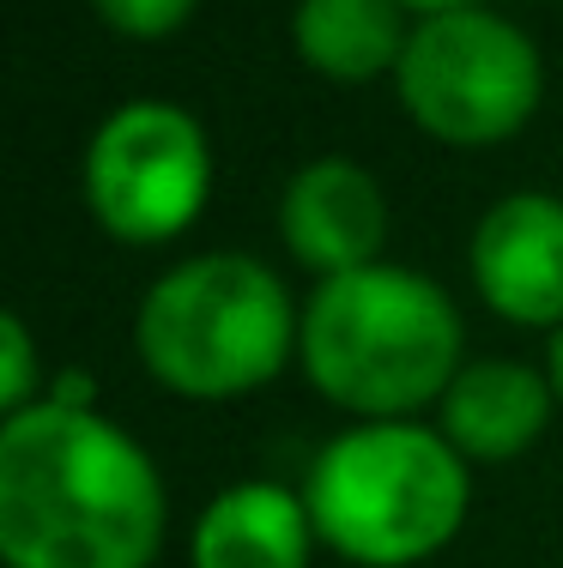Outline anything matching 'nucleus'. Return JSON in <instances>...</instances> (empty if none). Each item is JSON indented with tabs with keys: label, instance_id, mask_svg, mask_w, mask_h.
<instances>
[{
	"label": "nucleus",
	"instance_id": "obj_15",
	"mask_svg": "<svg viewBox=\"0 0 563 568\" xmlns=\"http://www.w3.org/2000/svg\"><path fill=\"white\" fill-rule=\"evenodd\" d=\"M406 12H419V19H436V12H454V7H479V0H400Z\"/></svg>",
	"mask_w": 563,
	"mask_h": 568
},
{
	"label": "nucleus",
	"instance_id": "obj_12",
	"mask_svg": "<svg viewBox=\"0 0 563 568\" xmlns=\"http://www.w3.org/2000/svg\"><path fill=\"white\" fill-rule=\"evenodd\" d=\"M98 19L110 24L115 37H133V43H164L177 37L188 19H194L200 0H91Z\"/></svg>",
	"mask_w": 563,
	"mask_h": 568
},
{
	"label": "nucleus",
	"instance_id": "obj_11",
	"mask_svg": "<svg viewBox=\"0 0 563 568\" xmlns=\"http://www.w3.org/2000/svg\"><path fill=\"white\" fill-rule=\"evenodd\" d=\"M406 7L400 0H298L291 43L310 73L333 85H370L406 55Z\"/></svg>",
	"mask_w": 563,
	"mask_h": 568
},
{
	"label": "nucleus",
	"instance_id": "obj_14",
	"mask_svg": "<svg viewBox=\"0 0 563 568\" xmlns=\"http://www.w3.org/2000/svg\"><path fill=\"white\" fill-rule=\"evenodd\" d=\"M545 375H552V387H557V405H563V327L552 333V345H545Z\"/></svg>",
	"mask_w": 563,
	"mask_h": 568
},
{
	"label": "nucleus",
	"instance_id": "obj_4",
	"mask_svg": "<svg viewBox=\"0 0 563 568\" xmlns=\"http://www.w3.org/2000/svg\"><path fill=\"white\" fill-rule=\"evenodd\" d=\"M303 333L291 291L254 254H194L145 291L133 345L177 399H243L279 382Z\"/></svg>",
	"mask_w": 563,
	"mask_h": 568
},
{
	"label": "nucleus",
	"instance_id": "obj_6",
	"mask_svg": "<svg viewBox=\"0 0 563 568\" xmlns=\"http://www.w3.org/2000/svg\"><path fill=\"white\" fill-rule=\"evenodd\" d=\"M212 145L182 103H122L86 145V206L128 248H158L207 212Z\"/></svg>",
	"mask_w": 563,
	"mask_h": 568
},
{
	"label": "nucleus",
	"instance_id": "obj_2",
	"mask_svg": "<svg viewBox=\"0 0 563 568\" xmlns=\"http://www.w3.org/2000/svg\"><path fill=\"white\" fill-rule=\"evenodd\" d=\"M303 375L352 417H412L461 375V308L436 278L375 261L321 278L298 333Z\"/></svg>",
	"mask_w": 563,
	"mask_h": 568
},
{
	"label": "nucleus",
	"instance_id": "obj_5",
	"mask_svg": "<svg viewBox=\"0 0 563 568\" xmlns=\"http://www.w3.org/2000/svg\"><path fill=\"white\" fill-rule=\"evenodd\" d=\"M394 85L406 115L436 145L479 152V145L515 140L533 121L545 98V67L533 37L509 24L503 12L454 7L412 24Z\"/></svg>",
	"mask_w": 563,
	"mask_h": 568
},
{
	"label": "nucleus",
	"instance_id": "obj_3",
	"mask_svg": "<svg viewBox=\"0 0 563 568\" xmlns=\"http://www.w3.org/2000/svg\"><path fill=\"white\" fill-rule=\"evenodd\" d=\"M466 459L419 417H358L303 478L315 538L358 568H412L454 545L473 508Z\"/></svg>",
	"mask_w": 563,
	"mask_h": 568
},
{
	"label": "nucleus",
	"instance_id": "obj_9",
	"mask_svg": "<svg viewBox=\"0 0 563 568\" xmlns=\"http://www.w3.org/2000/svg\"><path fill=\"white\" fill-rule=\"evenodd\" d=\"M557 387L545 369H527L515 357H479L461 363V375L449 382V394L436 399V429L454 442L466 459H515L552 424Z\"/></svg>",
	"mask_w": 563,
	"mask_h": 568
},
{
	"label": "nucleus",
	"instance_id": "obj_10",
	"mask_svg": "<svg viewBox=\"0 0 563 568\" xmlns=\"http://www.w3.org/2000/svg\"><path fill=\"white\" fill-rule=\"evenodd\" d=\"M321 545L303 490L285 484H231L194 526V568H310Z\"/></svg>",
	"mask_w": 563,
	"mask_h": 568
},
{
	"label": "nucleus",
	"instance_id": "obj_7",
	"mask_svg": "<svg viewBox=\"0 0 563 568\" xmlns=\"http://www.w3.org/2000/svg\"><path fill=\"white\" fill-rule=\"evenodd\" d=\"M473 291L515 327H563V200L509 194L479 219L466 248Z\"/></svg>",
	"mask_w": 563,
	"mask_h": 568
},
{
	"label": "nucleus",
	"instance_id": "obj_13",
	"mask_svg": "<svg viewBox=\"0 0 563 568\" xmlns=\"http://www.w3.org/2000/svg\"><path fill=\"white\" fill-rule=\"evenodd\" d=\"M0 357H7V369H0V412H24V405H37V351H31V327H24L19 315H0Z\"/></svg>",
	"mask_w": 563,
	"mask_h": 568
},
{
	"label": "nucleus",
	"instance_id": "obj_8",
	"mask_svg": "<svg viewBox=\"0 0 563 568\" xmlns=\"http://www.w3.org/2000/svg\"><path fill=\"white\" fill-rule=\"evenodd\" d=\"M279 236L291 261L315 278H340L382 261L388 242V194L352 158H315L285 182L279 200Z\"/></svg>",
	"mask_w": 563,
	"mask_h": 568
},
{
	"label": "nucleus",
	"instance_id": "obj_1",
	"mask_svg": "<svg viewBox=\"0 0 563 568\" xmlns=\"http://www.w3.org/2000/svg\"><path fill=\"white\" fill-rule=\"evenodd\" d=\"M164 478L122 424L86 399H37L0 424L7 568H152Z\"/></svg>",
	"mask_w": 563,
	"mask_h": 568
}]
</instances>
